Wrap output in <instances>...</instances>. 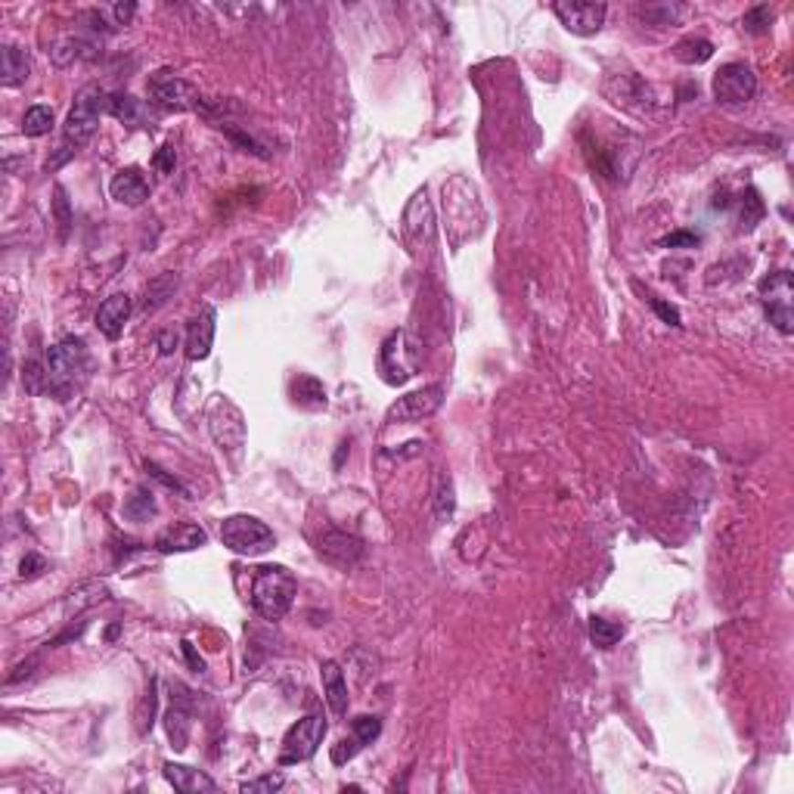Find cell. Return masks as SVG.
<instances>
[{"instance_id":"1","label":"cell","mask_w":794,"mask_h":794,"mask_svg":"<svg viewBox=\"0 0 794 794\" xmlns=\"http://www.w3.org/2000/svg\"><path fill=\"white\" fill-rule=\"evenodd\" d=\"M47 395L57 400L75 397V391L81 388V382L88 379L90 369V354L81 335H66L57 344L47 348Z\"/></svg>"},{"instance_id":"2","label":"cell","mask_w":794,"mask_h":794,"mask_svg":"<svg viewBox=\"0 0 794 794\" xmlns=\"http://www.w3.org/2000/svg\"><path fill=\"white\" fill-rule=\"evenodd\" d=\"M298 596V584L286 565H261L251 574V605L264 620H282Z\"/></svg>"},{"instance_id":"3","label":"cell","mask_w":794,"mask_h":794,"mask_svg":"<svg viewBox=\"0 0 794 794\" xmlns=\"http://www.w3.org/2000/svg\"><path fill=\"white\" fill-rule=\"evenodd\" d=\"M103 112H109V93L100 88V84H88V88L78 90L75 103L69 109L66 128H62L69 143L75 146L90 143L100 122H103Z\"/></svg>"},{"instance_id":"4","label":"cell","mask_w":794,"mask_h":794,"mask_svg":"<svg viewBox=\"0 0 794 794\" xmlns=\"http://www.w3.org/2000/svg\"><path fill=\"white\" fill-rule=\"evenodd\" d=\"M221 544L236 556H261L277 546V537L255 515H227L221 522Z\"/></svg>"},{"instance_id":"5","label":"cell","mask_w":794,"mask_h":794,"mask_svg":"<svg viewBox=\"0 0 794 794\" xmlns=\"http://www.w3.org/2000/svg\"><path fill=\"white\" fill-rule=\"evenodd\" d=\"M146 93H149V103L162 109V112H190V109H199L202 103L199 90H196L186 78L171 72V69H159V72L149 75Z\"/></svg>"},{"instance_id":"6","label":"cell","mask_w":794,"mask_h":794,"mask_svg":"<svg viewBox=\"0 0 794 794\" xmlns=\"http://www.w3.org/2000/svg\"><path fill=\"white\" fill-rule=\"evenodd\" d=\"M419 344H416L407 333H391L379 348V376L388 385L410 382L419 369Z\"/></svg>"},{"instance_id":"7","label":"cell","mask_w":794,"mask_h":794,"mask_svg":"<svg viewBox=\"0 0 794 794\" xmlns=\"http://www.w3.org/2000/svg\"><path fill=\"white\" fill-rule=\"evenodd\" d=\"M760 302L769 317V323L789 335L794 329V277L789 270H773L760 280Z\"/></svg>"},{"instance_id":"8","label":"cell","mask_w":794,"mask_h":794,"mask_svg":"<svg viewBox=\"0 0 794 794\" xmlns=\"http://www.w3.org/2000/svg\"><path fill=\"white\" fill-rule=\"evenodd\" d=\"M326 738V717L323 714H308L289 726L286 738H282V751H280V767H292L302 764V760H311L317 748L323 745Z\"/></svg>"},{"instance_id":"9","label":"cell","mask_w":794,"mask_h":794,"mask_svg":"<svg viewBox=\"0 0 794 794\" xmlns=\"http://www.w3.org/2000/svg\"><path fill=\"white\" fill-rule=\"evenodd\" d=\"M714 100L723 106H745L748 100H754L757 93V75H754L751 66L745 62H726V66L717 69L711 81Z\"/></svg>"},{"instance_id":"10","label":"cell","mask_w":794,"mask_h":794,"mask_svg":"<svg viewBox=\"0 0 794 794\" xmlns=\"http://www.w3.org/2000/svg\"><path fill=\"white\" fill-rule=\"evenodd\" d=\"M208 429L224 453H239L246 444V416L227 397H217L208 410Z\"/></svg>"},{"instance_id":"11","label":"cell","mask_w":794,"mask_h":794,"mask_svg":"<svg viewBox=\"0 0 794 794\" xmlns=\"http://www.w3.org/2000/svg\"><path fill=\"white\" fill-rule=\"evenodd\" d=\"M404 239L410 246L413 255L419 251H429L435 246V208L429 202V190H416V196L410 199V206L404 211Z\"/></svg>"},{"instance_id":"12","label":"cell","mask_w":794,"mask_h":794,"mask_svg":"<svg viewBox=\"0 0 794 794\" xmlns=\"http://www.w3.org/2000/svg\"><path fill=\"white\" fill-rule=\"evenodd\" d=\"M444 404V385H426L419 391H410V395L397 397L395 404L388 407L385 413V422H419V419H429L441 410Z\"/></svg>"},{"instance_id":"13","label":"cell","mask_w":794,"mask_h":794,"mask_svg":"<svg viewBox=\"0 0 794 794\" xmlns=\"http://www.w3.org/2000/svg\"><path fill=\"white\" fill-rule=\"evenodd\" d=\"M553 13L559 16V22L571 35H596L605 26V16H609V6L605 4H593V0H559L553 4Z\"/></svg>"},{"instance_id":"14","label":"cell","mask_w":794,"mask_h":794,"mask_svg":"<svg viewBox=\"0 0 794 794\" xmlns=\"http://www.w3.org/2000/svg\"><path fill=\"white\" fill-rule=\"evenodd\" d=\"M317 553H320V559H326L329 565H335V568H354V565L364 559L366 546H364V540L354 537V534H348V531L326 528L317 537Z\"/></svg>"},{"instance_id":"15","label":"cell","mask_w":794,"mask_h":794,"mask_svg":"<svg viewBox=\"0 0 794 794\" xmlns=\"http://www.w3.org/2000/svg\"><path fill=\"white\" fill-rule=\"evenodd\" d=\"M605 93H609L618 106L630 109V112H646V109H651V100H655L651 97V88L636 72L609 75V81H605Z\"/></svg>"},{"instance_id":"16","label":"cell","mask_w":794,"mask_h":794,"mask_svg":"<svg viewBox=\"0 0 794 794\" xmlns=\"http://www.w3.org/2000/svg\"><path fill=\"white\" fill-rule=\"evenodd\" d=\"M208 544V534L202 524H193V522H177L171 528L159 531L155 537V549L162 556H175V553H193V549H202Z\"/></svg>"},{"instance_id":"17","label":"cell","mask_w":794,"mask_h":794,"mask_svg":"<svg viewBox=\"0 0 794 794\" xmlns=\"http://www.w3.org/2000/svg\"><path fill=\"white\" fill-rule=\"evenodd\" d=\"M215 329H217V311L206 304L196 317L190 320V329H186V357L193 360H206L211 354V344H215Z\"/></svg>"},{"instance_id":"18","label":"cell","mask_w":794,"mask_h":794,"mask_svg":"<svg viewBox=\"0 0 794 794\" xmlns=\"http://www.w3.org/2000/svg\"><path fill=\"white\" fill-rule=\"evenodd\" d=\"M109 193H112V199L122 202V206L140 208L149 199V184H146V177H143V171H140V168H124V171H118V175L112 177Z\"/></svg>"},{"instance_id":"19","label":"cell","mask_w":794,"mask_h":794,"mask_svg":"<svg viewBox=\"0 0 794 794\" xmlns=\"http://www.w3.org/2000/svg\"><path fill=\"white\" fill-rule=\"evenodd\" d=\"M128 317H131V295H124V292L109 295L97 311V329L106 335L109 342H115V339H122Z\"/></svg>"},{"instance_id":"20","label":"cell","mask_w":794,"mask_h":794,"mask_svg":"<svg viewBox=\"0 0 794 794\" xmlns=\"http://www.w3.org/2000/svg\"><path fill=\"white\" fill-rule=\"evenodd\" d=\"M736 208V224L738 230H754V227L760 224V217H764V199H760V193L754 190V186H748V190H742L736 196V199H729V196H717V202H714V208Z\"/></svg>"},{"instance_id":"21","label":"cell","mask_w":794,"mask_h":794,"mask_svg":"<svg viewBox=\"0 0 794 794\" xmlns=\"http://www.w3.org/2000/svg\"><path fill=\"white\" fill-rule=\"evenodd\" d=\"M109 115L118 118L122 124H128V128H153L155 115L149 112V103H143V100H137L133 93H112L109 97Z\"/></svg>"},{"instance_id":"22","label":"cell","mask_w":794,"mask_h":794,"mask_svg":"<svg viewBox=\"0 0 794 794\" xmlns=\"http://www.w3.org/2000/svg\"><path fill=\"white\" fill-rule=\"evenodd\" d=\"M320 680H323L326 704L333 707V714L344 717V714H348V683H344L342 664L333 662V658H326V662L320 664Z\"/></svg>"},{"instance_id":"23","label":"cell","mask_w":794,"mask_h":794,"mask_svg":"<svg viewBox=\"0 0 794 794\" xmlns=\"http://www.w3.org/2000/svg\"><path fill=\"white\" fill-rule=\"evenodd\" d=\"M162 773H164V779H168V785H175V791H180V794H202V791L217 789L211 776H206L202 769L184 767V764H164Z\"/></svg>"},{"instance_id":"24","label":"cell","mask_w":794,"mask_h":794,"mask_svg":"<svg viewBox=\"0 0 794 794\" xmlns=\"http://www.w3.org/2000/svg\"><path fill=\"white\" fill-rule=\"evenodd\" d=\"M28 72H31V62L22 47L16 44L0 47V84H4V88H19V84H26Z\"/></svg>"},{"instance_id":"25","label":"cell","mask_w":794,"mask_h":794,"mask_svg":"<svg viewBox=\"0 0 794 794\" xmlns=\"http://www.w3.org/2000/svg\"><path fill=\"white\" fill-rule=\"evenodd\" d=\"M177 286H180V273L175 270H164L159 277H153L146 282V292H143V311L153 313L159 311L162 304H168V298H175Z\"/></svg>"},{"instance_id":"26","label":"cell","mask_w":794,"mask_h":794,"mask_svg":"<svg viewBox=\"0 0 794 794\" xmlns=\"http://www.w3.org/2000/svg\"><path fill=\"white\" fill-rule=\"evenodd\" d=\"M292 400L298 407H304V410H326V388L320 379H313V376H298V379H292Z\"/></svg>"},{"instance_id":"27","label":"cell","mask_w":794,"mask_h":794,"mask_svg":"<svg viewBox=\"0 0 794 794\" xmlns=\"http://www.w3.org/2000/svg\"><path fill=\"white\" fill-rule=\"evenodd\" d=\"M122 513L128 522H149L155 513H159V506H155V497L149 487H133V493L128 500H124Z\"/></svg>"},{"instance_id":"28","label":"cell","mask_w":794,"mask_h":794,"mask_svg":"<svg viewBox=\"0 0 794 794\" xmlns=\"http://www.w3.org/2000/svg\"><path fill=\"white\" fill-rule=\"evenodd\" d=\"M168 738L175 742L177 751H184L186 742H190V707L180 702V698L171 702V711H168Z\"/></svg>"},{"instance_id":"29","label":"cell","mask_w":794,"mask_h":794,"mask_svg":"<svg viewBox=\"0 0 794 794\" xmlns=\"http://www.w3.org/2000/svg\"><path fill=\"white\" fill-rule=\"evenodd\" d=\"M93 44L90 41H81V37H59L57 44H53V62L57 66H69V62L75 59H90L93 57Z\"/></svg>"},{"instance_id":"30","label":"cell","mask_w":794,"mask_h":794,"mask_svg":"<svg viewBox=\"0 0 794 794\" xmlns=\"http://www.w3.org/2000/svg\"><path fill=\"white\" fill-rule=\"evenodd\" d=\"M673 57L686 62V66H702V62L714 57V44L707 37H686V41L673 47Z\"/></svg>"},{"instance_id":"31","label":"cell","mask_w":794,"mask_h":794,"mask_svg":"<svg viewBox=\"0 0 794 794\" xmlns=\"http://www.w3.org/2000/svg\"><path fill=\"white\" fill-rule=\"evenodd\" d=\"M453 509H456V491H453V478L447 471H438V482H435V515L447 522L453 518Z\"/></svg>"},{"instance_id":"32","label":"cell","mask_w":794,"mask_h":794,"mask_svg":"<svg viewBox=\"0 0 794 794\" xmlns=\"http://www.w3.org/2000/svg\"><path fill=\"white\" fill-rule=\"evenodd\" d=\"M53 131V109L50 106H31L22 118V133L26 137H44Z\"/></svg>"},{"instance_id":"33","label":"cell","mask_w":794,"mask_h":794,"mask_svg":"<svg viewBox=\"0 0 794 794\" xmlns=\"http://www.w3.org/2000/svg\"><path fill=\"white\" fill-rule=\"evenodd\" d=\"M620 636H624V627L615 624V620L589 618V640H593L599 649H611L620 640Z\"/></svg>"},{"instance_id":"34","label":"cell","mask_w":794,"mask_h":794,"mask_svg":"<svg viewBox=\"0 0 794 794\" xmlns=\"http://www.w3.org/2000/svg\"><path fill=\"white\" fill-rule=\"evenodd\" d=\"M22 385H26L28 395H44L47 391V364L41 360H26L22 364Z\"/></svg>"},{"instance_id":"35","label":"cell","mask_w":794,"mask_h":794,"mask_svg":"<svg viewBox=\"0 0 794 794\" xmlns=\"http://www.w3.org/2000/svg\"><path fill=\"white\" fill-rule=\"evenodd\" d=\"M217 128H221L227 137L233 140V143H239L242 149H246V153H251V155H258V159H270V153H267V149L258 143L255 137H249L246 131H239V128H233V124H227V122H221L217 124Z\"/></svg>"},{"instance_id":"36","label":"cell","mask_w":794,"mask_h":794,"mask_svg":"<svg viewBox=\"0 0 794 794\" xmlns=\"http://www.w3.org/2000/svg\"><path fill=\"white\" fill-rule=\"evenodd\" d=\"M351 729H354V738H357L360 745H373L376 738H379V733H382V720L379 717H369V714H364V717H357L351 723Z\"/></svg>"},{"instance_id":"37","label":"cell","mask_w":794,"mask_h":794,"mask_svg":"<svg viewBox=\"0 0 794 794\" xmlns=\"http://www.w3.org/2000/svg\"><path fill=\"white\" fill-rule=\"evenodd\" d=\"M769 22H773V10H769L767 4H757L745 13L742 26L745 31H751V35H764V31H769Z\"/></svg>"},{"instance_id":"38","label":"cell","mask_w":794,"mask_h":794,"mask_svg":"<svg viewBox=\"0 0 794 794\" xmlns=\"http://www.w3.org/2000/svg\"><path fill=\"white\" fill-rule=\"evenodd\" d=\"M282 785H286V779H282L280 773H267V776H261V779L242 782L239 791L242 794H273V791H280Z\"/></svg>"},{"instance_id":"39","label":"cell","mask_w":794,"mask_h":794,"mask_svg":"<svg viewBox=\"0 0 794 794\" xmlns=\"http://www.w3.org/2000/svg\"><path fill=\"white\" fill-rule=\"evenodd\" d=\"M680 13H683V6H667V4H662V6H655V4L640 6V16H642V19H651V16H658V19H655V26H658V28L671 26L673 16H680Z\"/></svg>"},{"instance_id":"40","label":"cell","mask_w":794,"mask_h":794,"mask_svg":"<svg viewBox=\"0 0 794 794\" xmlns=\"http://www.w3.org/2000/svg\"><path fill=\"white\" fill-rule=\"evenodd\" d=\"M146 471H149V475H153V478H155V482H159V484H164V487H168V491H177V493H180V497L193 500L190 487H184V484H180V482H177V478H175V475H168V471H164L162 466H155V462H149V460H146Z\"/></svg>"},{"instance_id":"41","label":"cell","mask_w":794,"mask_h":794,"mask_svg":"<svg viewBox=\"0 0 794 794\" xmlns=\"http://www.w3.org/2000/svg\"><path fill=\"white\" fill-rule=\"evenodd\" d=\"M360 748H364V745H360L357 738L351 736V738H342V742L335 745L329 757H333V764H339V767H342V764H348L351 757H357V751H360Z\"/></svg>"},{"instance_id":"42","label":"cell","mask_w":794,"mask_h":794,"mask_svg":"<svg viewBox=\"0 0 794 794\" xmlns=\"http://www.w3.org/2000/svg\"><path fill=\"white\" fill-rule=\"evenodd\" d=\"M175 164H177V153L171 143H164L159 153L153 155V168L159 171V175H175Z\"/></svg>"},{"instance_id":"43","label":"cell","mask_w":794,"mask_h":794,"mask_svg":"<svg viewBox=\"0 0 794 794\" xmlns=\"http://www.w3.org/2000/svg\"><path fill=\"white\" fill-rule=\"evenodd\" d=\"M53 196H57V199H53V206H57L59 236H62V239H66V233H69V224H72V215H69V199H66V190H62V186H57V190H53Z\"/></svg>"},{"instance_id":"44","label":"cell","mask_w":794,"mask_h":794,"mask_svg":"<svg viewBox=\"0 0 794 794\" xmlns=\"http://www.w3.org/2000/svg\"><path fill=\"white\" fill-rule=\"evenodd\" d=\"M698 242H702V236H698V233H686V230H680V233L664 236L662 246H664V249H695Z\"/></svg>"},{"instance_id":"45","label":"cell","mask_w":794,"mask_h":794,"mask_svg":"<svg viewBox=\"0 0 794 794\" xmlns=\"http://www.w3.org/2000/svg\"><path fill=\"white\" fill-rule=\"evenodd\" d=\"M649 304H651V308H655V313L664 320V323L680 326V311L673 308V304H667V302H662V298H655V295H649Z\"/></svg>"},{"instance_id":"46","label":"cell","mask_w":794,"mask_h":794,"mask_svg":"<svg viewBox=\"0 0 794 794\" xmlns=\"http://www.w3.org/2000/svg\"><path fill=\"white\" fill-rule=\"evenodd\" d=\"M41 571H47V562L37 553H28L26 559H22V565H19V577H26V580L37 577Z\"/></svg>"},{"instance_id":"47","label":"cell","mask_w":794,"mask_h":794,"mask_svg":"<svg viewBox=\"0 0 794 794\" xmlns=\"http://www.w3.org/2000/svg\"><path fill=\"white\" fill-rule=\"evenodd\" d=\"M155 344H159V354H175L177 344H180V333L177 329H162Z\"/></svg>"},{"instance_id":"48","label":"cell","mask_w":794,"mask_h":794,"mask_svg":"<svg viewBox=\"0 0 794 794\" xmlns=\"http://www.w3.org/2000/svg\"><path fill=\"white\" fill-rule=\"evenodd\" d=\"M109 13H112L115 26H131L133 16H137V4H115Z\"/></svg>"},{"instance_id":"49","label":"cell","mask_w":794,"mask_h":794,"mask_svg":"<svg viewBox=\"0 0 794 794\" xmlns=\"http://www.w3.org/2000/svg\"><path fill=\"white\" fill-rule=\"evenodd\" d=\"M184 651H186V658H190V664L196 667V671H202V667H206V664H202V658L196 655L193 646H190V642H186V640H184Z\"/></svg>"}]
</instances>
